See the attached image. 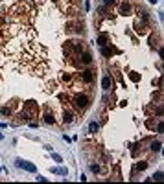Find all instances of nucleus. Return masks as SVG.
I'll list each match as a JSON object with an SVG mask.
<instances>
[{
    "label": "nucleus",
    "mask_w": 164,
    "mask_h": 184,
    "mask_svg": "<svg viewBox=\"0 0 164 184\" xmlns=\"http://www.w3.org/2000/svg\"><path fill=\"white\" fill-rule=\"evenodd\" d=\"M153 153H159L161 151V142H151V147H149Z\"/></svg>",
    "instance_id": "16"
},
{
    "label": "nucleus",
    "mask_w": 164,
    "mask_h": 184,
    "mask_svg": "<svg viewBox=\"0 0 164 184\" xmlns=\"http://www.w3.org/2000/svg\"><path fill=\"white\" fill-rule=\"evenodd\" d=\"M146 125H148L149 129H153V127H155V122H153V120H148V122H146Z\"/></svg>",
    "instance_id": "25"
},
{
    "label": "nucleus",
    "mask_w": 164,
    "mask_h": 184,
    "mask_svg": "<svg viewBox=\"0 0 164 184\" xmlns=\"http://www.w3.org/2000/svg\"><path fill=\"white\" fill-rule=\"evenodd\" d=\"M101 87H103L105 90H109V89H113V79L107 76V77H103V81H101Z\"/></svg>",
    "instance_id": "10"
},
{
    "label": "nucleus",
    "mask_w": 164,
    "mask_h": 184,
    "mask_svg": "<svg viewBox=\"0 0 164 184\" xmlns=\"http://www.w3.org/2000/svg\"><path fill=\"white\" fill-rule=\"evenodd\" d=\"M90 169H92L94 173H98V171H100V166H98V164H92V166H90Z\"/></svg>",
    "instance_id": "24"
},
{
    "label": "nucleus",
    "mask_w": 164,
    "mask_h": 184,
    "mask_svg": "<svg viewBox=\"0 0 164 184\" xmlns=\"http://www.w3.org/2000/svg\"><path fill=\"white\" fill-rule=\"evenodd\" d=\"M88 103H90V99H88L85 94H78V96L72 98V107L76 109V111H85L88 107Z\"/></svg>",
    "instance_id": "3"
},
{
    "label": "nucleus",
    "mask_w": 164,
    "mask_h": 184,
    "mask_svg": "<svg viewBox=\"0 0 164 184\" xmlns=\"http://www.w3.org/2000/svg\"><path fill=\"white\" fill-rule=\"evenodd\" d=\"M157 131H159V133H162V131H164V124H162V122H159V124H157Z\"/></svg>",
    "instance_id": "23"
},
{
    "label": "nucleus",
    "mask_w": 164,
    "mask_h": 184,
    "mask_svg": "<svg viewBox=\"0 0 164 184\" xmlns=\"http://www.w3.org/2000/svg\"><path fill=\"white\" fill-rule=\"evenodd\" d=\"M107 41H109V37H107L105 33H101L100 37H98V44H100V46H105V44H107Z\"/></svg>",
    "instance_id": "15"
},
{
    "label": "nucleus",
    "mask_w": 164,
    "mask_h": 184,
    "mask_svg": "<svg viewBox=\"0 0 164 184\" xmlns=\"http://www.w3.org/2000/svg\"><path fill=\"white\" fill-rule=\"evenodd\" d=\"M98 129H100V125H98V124H90V133H96Z\"/></svg>",
    "instance_id": "21"
},
{
    "label": "nucleus",
    "mask_w": 164,
    "mask_h": 184,
    "mask_svg": "<svg viewBox=\"0 0 164 184\" xmlns=\"http://www.w3.org/2000/svg\"><path fill=\"white\" fill-rule=\"evenodd\" d=\"M153 177H155V181H159V182H161V181H162V171H159V173H155V175H153Z\"/></svg>",
    "instance_id": "22"
},
{
    "label": "nucleus",
    "mask_w": 164,
    "mask_h": 184,
    "mask_svg": "<svg viewBox=\"0 0 164 184\" xmlns=\"http://www.w3.org/2000/svg\"><path fill=\"white\" fill-rule=\"evenodd\" d=\"M149 2H151V4H155V2H159V0H149Z\"/></svg>",
    "instance_id": "27"
},
{
    "label": "nucleus",
    "mask_w": 164,
    "mask_h": 184,
    "mask_svg": "<svg viewBox=\"0 0 164 184\" xmlns=\"http://www.w3.org/2000/svg\"><path fill=\"white\" fill-rule=\"evenodd\" d=\"M15 164H17V168H22V169H26V171H32V173L37 171V168H35L32 162H26V160H22V158L15 160Z\"/></svg>",
    "instance_id": "5"
},
{
    "label": "nucleus",
    "mask_w": 164,
    "mask_h": 184,
    "mask_svg": "<svg viewBox=\"0 0 164 184\" xmlns=\"http://www.w3.org/2000/svg\"><path fill=\"white\" fill-rule=\"evenodd\" d=\"M72 46H74V52H76V55L83 54V50H85V46H83V42H79V41H72Z\"/></svg>",
    "instance_id": "9"
},
{
    "label": "nucleus",
    "mask_w": 164,
    "mask_h": 184,
    "mask_svg": "<svg viewBox=\"0 0 164 184\" xmlns=\"http://www.w3.org/2000/svg\"><path fill=\"white\" fill-rule=\"evenodd\" d=\"M33 6L28 2V0H22V2H17L15 6H11L9 9H7V17L6 20H9V22H20V24H26L30 19L33 17Z\"/></svg>",
    "instance_id": "1"
},
{
    "label": "nucleus",
    "mask_w": 164,
    "mask_h": 184,
    "mask_svg": "<svg viewBox=\"0 0 164 184\" xmlns=\"http://www.w3.org/2000/svg\"><path fill=\"white\" fill-rule=\"evenodd\" d=\"M37 112H39L37 103H35V101H26L24 107H22L20 118H22V120H32V118H37Z\"/></svg>",
    "instance_id": "2"
},
{
    "label": "nucleus",
    "mask_w": 164,
    "mask_h": 184,
    "mask_svg": "<svg viewBox=\"0 0 164 184\" xmlns=\"http://www.w3.org/2000/svg\"><path fill=\"white\" fill-rule=\"evenodd\" d=\"M0 112H2V116H11V109L9 107H2Z\"/></svg>",
    "instance_id": "18"
},
{
    "label": "nucleus",
    "mask_w": 164,
    "mask_h": 184,
    "mask_svg": "<svg viewBox=\"0 0 164 184\" xmlns=\"http://www.w3.org/2000/svg\"><path fill=\"white\" fill-rule=\"evenodd\" d=\"M113 54H118L116 48H109V46H101V55L103 57H111Z\"/></svg>",
    "instance_id": "7"
},
{
    "label": "nucleus",
    "mask_w": 164,
    "mask_h": 184,
    "mask_svg": "<svg viewBox=\"0 0 164 184\" xmlns=\"http://www.w3.org/2000/svg\"><path fill=\"white\" fill-rule=\"evenodd\" d=\"M55 87H57V83H55L54 79H52V81H46V89H48V90H54Z\"/></svg>",
    "instance_id": "19"
},
{
    "label": "nucleus",
    "mask_w": 164,
    "mask_h": 184,
    "mask_svg": "<svg viewBox=\"0 0 164 184\" xmlns=\"http://www.w3.org/2000/svg\"><path fill=\"white\" fill-rule=\"evenodd\" d=\"M63 54L66 55V59H76V52H74L72 41H66L63 44Z\"/></svg>",
    "instance_id": "4"
},
{
    "label": "nucleus",
    "mask_w": 164,
    "mask_h": 184,
    "mask_svg": "<svg viewBox=\"0 0 164 184\" xmlns=\"http://www.w3.org/2000/svg\"><path fill=\"white\" fill-rule=\"evenodd\" d=\"M129 77H131L133 81H138V79H140V76H138L136 72H131V76H129Z\"/></svg>",
    "instance_id": "20"
},
{
    "label": "nucleus",
    "mask_w": 164,
    "mask_h": 184,
    "mask_svg": "<svg viewBox=\"0 0 164 184\" xmlns=\"http://www.w3.org/2000/svg\"><path fill=\"white\" fill-rule=\"evenodd\" d=\"M61 79H63L65 83H70V81H72V74H68V72H65V74H63V76H61Z\"/></svg>",
    "instance_id": "17"
},
{
    "label": "nucleus",
    "mask_w": 164,
    "mask_h": 184,
    "mask_svg": "<svg viewBox=\"0 0 164 184\" xmlns=\"http://www.w3.org/2000/svg\"><path fill=\"white\" fill-rule=\"evenodd\" d=\"M74 118H76V116H74L72 111H65V112H63V122H65V124H72Z\"/></svg>",
    "instance_id": "8"
},
{
    "label": "nucleus",
    "mask_w": 164,
    "mask_h": 184,
    "mask_svg": "<svg viewBox=\"0 0 164 184\" xmlns=\"http://www.w3.org/2000/svg\"><path fill=\"white\" fill-rule=\"evenodd\" d=\"M146 168H148V162H146V160H140V162H136V166H135V169H138V171H144Z\"/></svg>",
    "instance_id": "14"
},
{
    "label": "nucleus",
    "mask_w": 164,
    "mask_h": 184,
    "mask_svg": "<svg viewBox=\"0 0 164 184\" xmlns=\"http://www.w3.org/2000/svg\"><path fill=\"white\" fill-rule=\"evenodd\" d=\"M120 11H122V15H127V13L131 11V6L127 2H122V6H120Z\"/></svg>",
    "instance_id": "13"
},
{
    "label": "nucleus",
    "mask_w": 164,
    "mask_h": 184,
    "mask_svg": "<svg viewBox=\"0 0 164 184\" xmlns=\"http://www.w3.org/2000/svg\"><path fill=\"white\" fill-rule=\"evenodd\" d=\"M81 81L83 83H92L94 81V72H92V70H83L81 72Z\"/></svg>",
    "instance_id": "6"
},
{
    "label": "nucleus",
    "mask_w": 164,
    "mask_h": 184,
    "mask_svg": "<svg viewBox=\"0 0 164 184\" xmlns=\"http://www.w3.org/2000/svg\"><path fill=\"white\" fill-rule=\"evenodd\" d=\"M103 2H105V6H113L114 0H103Z\"/></svg>",
    "instance_id": "26"
},
{
    "label": "nucleus",
    "mask_w": 164,
    "mask_h": 184,
    "mask_svg": "<svg viewBox=\"0 0 164 184\" xmlns=\"http://www.w3.org/2000/svg\"><path fill=\"white\" fill-rule=\"evenodd\" d=\"M81 63H83V64H90V63H92V55L88 54V52H83V55H81Z\"/></svg>",
    "instance_id": "11"
},
{
    "label": "nucleus",
    "mask_w": 164,
    "mask_h": 184,
    "mask_svg": "<svg viewBox=\"0 0 164 184\" xmlns=\"http://www.w3.org/2000/svg\"><path fill=\"white\" fill-rule=\"evenodd\" d=\"M43 118H44V122H46V124H55V116H54V112H46V114H44Z\"/></svg>",
    "instance_id": "12"
}]
</instances>
